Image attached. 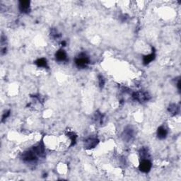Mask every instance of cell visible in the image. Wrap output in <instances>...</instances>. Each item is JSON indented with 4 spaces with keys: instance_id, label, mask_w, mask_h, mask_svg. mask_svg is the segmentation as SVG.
<instances>
[{
    "instance_id": "1",
    "label": "cell",
    "mask_w": 181,
    "mask_h": 181,
    "mask_svg": "<svg viewBox=\"0 0 181 181\" xmlns=\"http://www.w3.org/2000/svg\"><path fill=\"white\" fill-rule=\"evenodd\" d=\"M38 157V155L35 152L33 149L23 152L22 156H21V159L23 161L28 162V163H33V162L36 161Z\"/></svg>"
},
{
    "instance_id": "2",
    "label": "cell",
    "mask_w": 181,
    "mask_h": 181,
    "mask_svg": "<svg viewBox=\"0 0 181 181\" xmlns=\"http://www.w3.org/2000/svg\"><path fill=\"white\" fill-rule=\"evenodd\" d=\"M89 58L85 53H81L78 57L75 59V64L78 67L84 68L89 64Z\"/></svg>"
},
{
    "instance_id": "3",
    "label": "cell",
    "mask_w": 181,
    "mask_h": 181,
    "mask_svg": "<svg viewBox=\"0 0 181 181\" xmlns=\"http://www.w3.org/2000/svg\"><path fill=\"white\" fill-rule=\"evenodd\" d=\"M132 98H133L135 100H137V101L143 103V102L148 101V100L150 99V95L147 92L137 91L133 93V94H132Z\"/></svg>"
},
{
    "instance_id": "4",
    "label": "cell",
    "mask_w": 181,
    "mask_h": 181,
    "mask_svg": "<svg viewBox=\"0 0 181 181\" xmlns=\"http://www.w3.org/2000/svg\"><path fill=\"white\" fill-rule=\"evenodd\" d=\"M152 163L149 159H143L140 164V170L143 173H148L152 168Z\"/></svg>"
},
{
    "instance_id": "5",
    "label": "cell",
    "mask_w": 181,
    "mask_h": 181,
    "mask_svg": "<svg viewBox=\"0 0 181 181\" xmlns=\"http://www.w3.org/2000/svg\"><path fill=\"white\" fill-rule=\"evenodd\" d=\"M18 9L21 13L28 14L30 11V1H20Z\"/></svg>"
},
{
    "instance_id": "6",
    "label": "cell",
    "mask_w": 181,
    "mask_h": 181,
    "mask_svg": "<svg viewBox=\"0 0 181 181\" xmlns=\"http://www.w3.org/2000/svg\"><path fill=\"white\" fill-rule=\"evenodd\" d=\"M123 138L124 140H126L127 142L131 141L134 137V130L131 127H127L123 132Z\"/></svg>"
},
{
    "instance_id": "7",
    "label": "cell",
    "mask_w": 181,
    "mask_h": 181,
    "mask_svg": "<svg viewBox=\"0 0 181 181\" xmlns=\"http://www.w3.org/2000/svg\"><path fill=\"white\" fill-rule=\"evenodd\" d=\"M98 140H97L96 138H88L84 142V146L85 147L88 149H90L94 148L95 146H97V145L98 144Z\"/></svg>"
},
{
    "instance_id": "8",
    "label": "cell",
    "mask_w": 181,
    "mask_h": 181,
    "mask_svg": "<svg viewBox=\"0 0 181 181\" xmlns=\"http://www.w3.org/2000/svg\"><path fill=\"white\" fill-rule=\"evenodd\" d=\"M168 131L163 126H160L157 130V137L160 140H163L166 137Z\"/></svg>"
},
{
    "instance_id": "9",
    "label": "cell",
    "mask_w": 181,
    "mask_h": 181,
    "mask_svg": "<svg viewBox=\"0 0 181 181\" xmlns=\"http://www.w3.org/2000/svg\"><path fill=\"white\" fill-rule=\"evenodd\" d=\"M55 58L56 60L59 62H64L67 60V53H65V50H59L55 54Z\"/></svg>"
},
{
    "instance_id": "10",
    "label": "cell",
    "mask_w": 181,
    "mask_h": 181,
    "mask_svg": "<svg viewBox=\"0 0 181 181\" xmlns=\"http://www.w3.org/2000/svg\"><path fill=\"white\" fill-rule=\"evenodd\" d=\"M155 53L154 52H153V53H152L151 54L148 55H146V56H145L143 58V63L144 65H148V64H149L151 62H152L153 60L155 59Z\"/></svg>"
},
{
    "instance_id": "11",
    "label": "cell",
    "mask_w": 181,
    "mask_h": 181,
    "mask_svg": "<svg viewBox=\"0 0 181 181\" xmlns=\"http://www.w3.org/2000/svg\"><path fill=\"white\" fill-rule=\"evenodd\" d=\"M140 156L142 160L143 159H148L149 156V153L148 149L143 147L140 150Z\"/></svg>"
},
{
    "instance_id": "12",
    "label": "cell",
    "mask_w": 181,
    "mask_h": 181,
    "mask_svg": "<svg viewBox=\"0 0 181 181\" xmlns=\"http://www.w3.org/2000/svg\"><path fill=\"white\" fill-rule=\"evenodd\" d=\"M35 64L38 67H43L46 68L48 67V62H47V60L45 58H40L38 59L35 62Z\"/></svg>"
},
{
    "instance_id": "13",
    "label": "cell",
    "mask_w": 181,
    "mask_h": 181,
    "mask_svg": "<svg viewBox=\"0 0 181 181\" xmlns=\"http://www.w3.org/2000/svg\"><path fill=\"white\" fill-rule=\"evenodd\" d=\"M67 136L69 138L70 142H71V145L73 146L75 145L76 141V135L73 132H67Z\"/></svg>"
},
{
    "instance_id": "14",
    "label": "cell",
    "mask_w": 181,
    "mask_h": 181,
    "mask_svg": "<svg viewBox=\"0 0 181 181\" xmlns=\"http://www.w3.org/2000/svg\"><path fill=\"white\" fill-rule=\"evenodd\" d=\"M168 111L170 112L172 115H175L178 112V108L175 104H170L169 105Z\"/></svg>"
},
{
    "instance_id": "15",
    "label": "cell",
    "mask_w": 181,
    "mask_h": 181,
    "mask_svg": "<svg viewBox=\"0 0 181 181\" xmlns=\"http://www.w3.org/2000/svg\"><path fill=\"white\" fill-rule=\"evenodd\" d=\"M98 84H99V86L100 88H103L105 85V79L103 78V76L102 75H98Z\"/></svg>"
},
{
    "instance_id": "16",
    "label": "cell",
    "mask_w": 181,
    "mask_h": 181,
    "mask_svg": "<svg viewBox=\"0 0 181 181\" xmlns=\"http://www.w3.org/2000/svg\"><path fill=\"white\" fill-rule=\"evenodd\" d=\"M50 34H51V36H53V38H57V39H58V38H59L60 37V35L59 34V33H58V31H57V30H55V29H52Z\"/></svg>"
},
{
    "instance_id": "17",
    "label": "cell",
    "mask_w": 181,
    "mask_h": 181,
    "mask_svg": "<svg viewBox=\"0 0 181 181\" xmlns=\"http://www.w3.org/2000/svg\"><path fill=\"white\" fill-rule=\"evenodd\" d=\"M9 115H10V110H8V111L5 112L2 115V121H4V120H6V119L7 118Z\"/></svg>"
},
{
    "instance_id": "18",
    "label": "cell",
    "mask_w": 181,
    "mask_h": 181,
    "mask_svg": "<svg viewBox=\"0 0 181 181\" xmlns=\"http://www.w3.org/2000/svg\"><path fill=\"white\" fill-rule=\"evenodd\" d=\"M177 88H178V90H180V79L178 80V81H177Z\"/></svg>"
}]
</instances>
